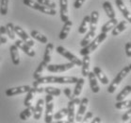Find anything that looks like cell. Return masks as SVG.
<instances>
[{
    "instance_id": "6da1fadb",
    "label": "cell",
    "mask_w": 131,
    "mask_h": 123,
    "mask_svg": "<svg viewBox=\"0 0 131 123\" xmlns=\"http://www.w3.org/2000/svg\"><path fill=\"white\" fill-rule=\"evenodd\" d=\"M78 79L77 77H56V76H46V77H41V78L35 80L33 82V86L37 87L41 84L45 83H60V84H74L78 81Z\"/></svg>"
},
{
    "instance_id": "7a4b0ae2",
    "label": "cell",
    "mask_w": 131,
    "mask_h": 123,
    "mask_svg": "<svg viewBox=\"0 0 131 123\" xmlns=\"http://www.w3.org/2000/svg\"><path fill=\"white\" fill-rule=\"evenodd\" d=\"M107 33L106 32H101L100 34H98L97 36H95L93 38L92 42L88 44L86 46H84V48H81L80 50V55L81 56H85V55H90L91 53H92L93 51H95L98 46L101 45L102 43L104 42L105 40L107 39Z\"/></svg>"
},
{
    "instance_id": "3957f363",
    "label": "cell",
    "mask_w": 131,
    "mask_h": 123,
    "mask_svg": "<svg viewBox=\"0 0 131 123\" xmlns=\"http://www.w3.org/2000/svg\"><path fill=\"white\" fill-rule=\"evenodd\" d=\"M129 72H130L129 67H128V66H125V67L117 74L116 77L113 79V81L110 82V86L107 88V92L110 94H113L114 92L116 91L117 88H118V86L120 85V83L123 81V80L129 74Z\"/></svg>"
},
{
    "instance_id": "277c9868",
    "label": "cell",
    "mask_w": 131,
    "mask_h": 123,
    "mask_svg": "<svg viewBox=\"0 0 131 123\" xmlns=\"http://www.w3.org/2000/svg\"><path fill=\"white\" fill-rule=\"evenodd\" d=\"M54 96L46 94L45 96V122L51 123L53 121V111H54Z\"/></svg>"
},
{
    "instance_id": "5b68a950",
    "label": "cell",
    "mask_w": 131,
    "mask_h": 123,
    "mask_svg": "<svg viewBox=\"0 0 131 123\" xmlns=\"http://www.w3.org/2000/svg\"><path fill=\"white\" fill-rule=\"evenodd\" d=\"M56 50H57V52L59 53V54H60L61 56L66 58L69 62L73 63L75 66H81V64H82V61H81L80 59H78L74 54H73L71 51L67 50L65 48H63V46L60 45V46H58Z\"/></svg>"
},
{
    "instance_id": "8992f818",
    "label": "cell",
    "mask_w": 131,
    "mask_h": 123,
    "mask_svg": "<svg viewBox=\"0 0 131 123\" xmlns=\"http://www.w3.org/2000/svg\"><path fill=\"white\" fill-rule=\"evenodd\" d=\"M80 103V99L78 98H74L73 99H70L68 102V106H67V110H68V114H67V121L69 123H73L75 121V106L79 105Z\"/></svg>"
},
{
    "instance_id": "52a82bcc",
    "label": "cell",
    "mask_w": 131,
    "mask_h": 123,
    "mask_svg": "<svg viewBox=\"0 0 131 123\" xmlns=\"http://www.w3.org/2000/svg\"><path fill=\"white\" fill-rule=\"evenodd\" d=\"M74 64L71 62L67 63H62V64H47L46 69L51 73H60V72H65L68 71L70 69L74 68Z\"/></svg>"
},
{
    "instance_id": "ba28073f",
    "label": "cell",
    "mask_w": 131,
    "mask_h": 123,
    "mask_svg": "<svg viewBox=\"0 0 131 123\" xmlns=\"http://www.w3.org/2000/svg\"><path fill=\"white\" fill-rule=\"evenodd\" d=\"M14 31H15V34H16L17 36L20 37V39H21L23 42H25L28 45H30L31 48L34 46V45H35L34 41H33V40L30 38L29 35L26 32V30H23L21 27H19V26H14Z\"/></svg>"
},
{
    "instance_id": "9c48e42d",
    "label": "cell",
    "mask_w": 131,
    "mask_h": 123,
    "mask_svg": "<svg viewBox=\"0 0 131 123\" xmlns=\"http://www.w3.org/2000/svg\"><path fill=\"white\" fill-rule=\"evenodd\" d=\"M88 105H89V99L88 98H83L82 99H80V103H79L78 113L75 114V121H78V122H81L82 121L84 115H85L87 108H88Z\"/></svg>"
},
{
    "instance_id": "30bf717a",
    "label": "cell",
    "mask_w": 131,
    "mask_h": 123,
    "mask_svg": "<svg viewBox=\"0 0 131 123\" xmlns=\"http://www.w3.org/2000/svg\"><path fill=\"white\" fill-rule=\"evenodd\" d=\"M31 89V87L28 85H22V86H16L12 87V88H9L7 89L5 94L7 97H13L17 96V95H21V94L27 93L28 91Z\"/></svg>"
},
{
    "instance_id": "8fae6325",
    "label": "cell",
    "mask_w": 131,
    "mask_h": 123,
    "mask_svg": "<svg viewBox=\"0 0 131 123\" xmlns=\"http://www.w3.org/2000/svg\"><path fill=\"white\" fill-rule=\"evenodd\" d=\"M15 45H16L19 49H21L22 51H24L25 53H26L27 56H29V57H34L36 55L35 51L31 48V46L28 45L27 44H26L25 42H23L21 39L15 41Z\"/></svg>"
},
{
    "instance_id": "7c38bea8",
    "label": "cell",
    "mask_w": 131,
    "mask_h": 123,
    "mask_svg": "<svg viewBox=\"0 0 131 123\" xmlns=\"http://www.w3.org/2000/svg\"><path fill=\"white\" fill-rule=\"evenodd\" d=\"M115 4H116L117 8L119 9L120 12H122V14L124 15V17L126 19V21L131 23V12L127 9V7L125 6L124 1L123 0H115Z\"/></svg>"
},
{
    "instance_id": "4fadbf2b",
    "label": "cell",
    "mask_w": 131,
    "mask_h": 123,
    "mask_svg": "<svg viewBox=\"0 0 131 123\" xmlns=\"http://www.w3.org/2000/svg\"><path fill=\"white\" fill-rule=\"evenodd\" d=\"M60 20L64 22L69 20V10H68V0H60Z\"/></svg>"
},
{
    "instance_id": "5bb4252c",
    "label": "cell",
    "mask_w": 131,
    "mask_h": 123,
    "mask_svg": "<svg viewBox=\"0 0 131 123\" xmlns=\"http://www.w3.org/2000/svg\"><path fill=\"white\" fill-rule=\"evenodd\" d=\"M43 108H45V99H39L37 100V102H36L35 107H34V114H33L34 119L39 120L41 118Z\"/></svg>"
},
{
    "instance_id": "9a60e30c",
    "label": "cell",
    "mask_w": 131,
    "mask_h": 123,
    "mask_svg": "<svg viewBox=\"0 0 131 123\" xmlns=\"http://www.w3.org/2000/svg\"><path fill=\"white\" fill-rule=\"evenodd\" d=\"M88 78H89V82H90V87L93 93H99L100 91V87H99L98 81H97V78H96L95 74L92 72H89L88 74Z\"/></svg>"
},
{
    "instance_id": "2e32d148",
    "label": "cell",
    "mask_w": 131,
    "mask_h": 123,
    "mask_svg": "<svg viewBox=\"0 0 131 123\" xmlns=\"http://www.w3.org/2000/svg\"><path fill=\"white\" fill-rule=\"evenodd\" d=\"M127 25H128V22L126 21V20H123V21L119 22V23L113 27V30H111L112 36H118V35L121 34L123 31H125V30L127 29Z\"/></svg>"
},
{
    "instance_id": "e0dca14e",
    "label": "cell",
    "mask_w": 131,
    "mask_h": 123,
    "mask_svg": "<svg viewBox=\"0 0 131 123\" xmlns=\"http://www.w3.org/2000/svg\"><path fill=\"white\" fill-rule=\"evenodd\" d=\"M72 26H73V22L70 21V20L64 22V25H63L62 29L60 30V35H59L60 40H65L67 38V36H68L70 31H71Z\"/></svg>"
},
{
    "instance_id": "ac0fdd59",
    "label": "cell",
    "mask_w": 131,
    "mask_h": 123,
    "mask_svg": "<svg viewBox=\"0 0 131 123\" xmlns=\"http://www.w3.org/2000/svg\"><path fill=\"white\" fill-rule=\"evenodd\" d=\"M93 73L95 74L97 80H99L103 84H108V82H110L108 78H107V75L103 72V70L99 66H94L93 67Z\"/></svg>"
},
{
    "instance_id": "d6986e66",
    "label": "cell",
    "mask_w": 131,
    "mask_h": 123,
    "mask_svg": "<svg viewBox=\"0 0 131 123\" xmlns=\"http://www.w3.org/2000/svg\"><path fill=\"white\" fill-rule=\"evenodd\" d=\"M9 51H10V56H12V63L14 65H18L20 63V55H19V48L15 45H12L9 48Z\"/></svg>"
},
{
    "instance_id": "ffe728a7",
    "label": "cell",
    "mask_w": 131,
    "mask_h": 123,
    "mask_svg": "<svg viewBox=\"0 0 131 123\" xmlns=\"http://www.w3.org/2000/svg\"><path fill=\"white\" fill-rule=\"evenodd\" d=\"M91 20H90V30H93L96 31V27H97V24H98L99 20V12L97 11H93L91 13Z\"/></svg>"
},
{
    "instance_id": "44dd1931",
    "label": "cell",
    "mask_w": 131,
    "mask_h": 123,
    "mask_svg": "<svg viewBox=\"0 0 131 123\" xmlns=\"http://www.w3.org/2000/svg\"><path fill=\"white\" fill-rule=\"evenodd\" d=\"M90 63H91V58H90L89 55H85L83 56V60H82V70H81V73H82V76L83 77H88V74L90 72Z\"/></svg>"
},
{
    "instance_id": "7402d4cb",
    "label": "cell",
    "mask_w": 131,
    "mask_h": 123,
    "mask_svg": "<svg viewBox=\"0 0 131 123\" xmlns=\"http://www.w3.org/2000/svg\"><path fill=\"white\" fill-rule=\"evenodd\" d=\"M103 9H104L106 14H107V16L110 19L116 17V13L114 12L113 7H112V5H111L110 1H105L104 3H103Z\"/></svg>"
},
{
    "instance_id": "603a6c76",
    "label": "cell",
    "mask_w": 131,
    "mask_h": 123,
    "mask_svg": "<svg viewBox=\"0 0 131 123\" xmlns=\"http://www.w3.org/2000/svg\"><path fill=\"white\" fill-rule=\"evenodd\" d=\"M37 93H38V92H37V87H34V86H33V88H31V89L27 92V97H26L25 101H24V105L26 107H28V106H30V105L32 104V100Z\"/></svg>"
},
{
    "instance_id": "cb8c5ba5",
    "label": "cell",
    "mask_w": 131,
    "mask_h": 123,
    "mask_svg": "<svg viewBox=\"0 0 131 123\" xmlns=\"http://www.w3.org/2000/svg\"><path fill=\"white\" fill-rule=\"evenodd\" d=\"M118 24V20H117V18L115 17V18H111L110 19V21H107L106 24L102 27L101 29V32H106L107 33L108 31H110V30H113V27L116 26V25Z\"/></svg>"
},
{
    "instance_id": "d4e9b609",
    "label": "cell",
    "mask_w": 131,
    "mask_h": 123,
    "mask_svg": "<svg viewBox=\"0 0 131 123\" xmlns=\"http://www.w3.org/2000/svg\"><path fill=\"white\" fill-rule=\"evenodd\" d=\"M54 49V44L53 43H47V45L45 46V54H43V61L46 63H49L51 61V55H52V51Z\"/></svg>"
},
{
    "instance_id": "484cf974",
    "label": "cell",
    "mask_w": 131,
    "mask_h": 123,
    "mask_svg": "<svg viewBox=\"0 0 131 123\" xmlns=\"http://www.w3.org/2000/svg\"><path fill=\"white\" fill-rule=\"evenodd\" d=\"M90 20H91V17L89 15H86L85 17L82 20V23L78 27V33L79 34H85V33L88 31V29H89V25H90Z\"/></svg>"
},
{
    "instance_id": "4316f807",
    "label": "cell",
    "mask_w": 131,
    "mask_h": 123,
    "mask_svg": "<svg viewBox=\"0 0 131 123\" xmlns=\"http://www.w3.org/2000/svg\"><path fill=\"white\" fill-rule=\"evenodd\" d=\"M33 114H34V106L30 105L20 113L19 117H20V119L22 120H27L31 116H33Z\"/></svg>"
},
{
    "instance_id": "83f0119b",
    "label": "cell",
    "mask_w": 131,
    "mask_h": 123,
    "mask_svg": "<svg viewBox=\"0 0 131 123\" xmlns=\"http://www.w3.org/2000/svg\"><path fill=\"white\" fill-rule=\"evenodd\" d=\"M84 83H85V80L84 78L78 79V81L75 82V87L74 89V93H73V97L75 98V97H78L82 92V89H83Z\"/></svg>"
},
{
    "instance_id": "f1b7e54d",
    "label": "cell",
    "mask_w": 131,
    "mask_h": 123,
    "mask_svg": "<svg viewBox=\"0 0 131 123\" xmlns=\"http://www.w3.org/2000/svg\"><path fill=\"white\" fill-rule=\"evenodd\" d=\"M95 36H96V31H93V30H89V32L86 34V36L81 40L80 45L82 46V48L86 46L88 44H90V43L92 42V40H93V38H94Z\"/></svg>"
},
{
    "instance_id": "f546056e",
    "label": "cell",
    "mask_w": 131,
    "mask_h": 123,
    "mask_svg": "<svg viewBox=\"0 0 131 123\" xmlns=\"http://www.w3.org/2000/svg\"><path fill=\"white\" fill-rule=\"evenodd\" d=\"M30 36L32 37L33 39H35V40H37V41L41 42L42 44H47V42H48L47 37L45 36V35L42 34L41 32H39L38 30H32V31L30 32Z\"/></svg>"
},
{
    "instance_id": "4dcf8cb0",
    "label": "cell",
    "mask_w": 131,
    "mask_h": 123,
    "mask_svg": "<svg viewBox=\"0 0 131 123\" xmlns=\"http://www.w3.org/2000/svg\"><path fill=\"white\" fill-rule=\"evenodd\" d=\"M130 93H131V85H126V86H125L124 87V89L117 95L116 101L124 100V99H125Z\"/></svg>"
},
{
    "instance_id": "1f68e13d",
    "label": "cell",
    "mask_w": 131,
    "mask_h": 123,
    "mask_svg": "<svg viewBox=\"0 0 131 123\" xmlns=\"http://www.w3.org/2000/svg\"><path fill=\"white\" fill-rule=\"evenodd\" d=\"M47 64H48V63H45V61H42V63H41L39 64V65H38V67L36 68L35 71H34V74H33V78L35 79V80L41 78V77H42V72H43V70H45V69L46 68Z\"/></svg>"
},
{
    "instance_id": "d6a6232c",
    "label": "cell",
    "mask_w": 131,
    "mask_h": 123,
    "mask_svg": "<svg viewBox=\"0 0 131 123\" xmlns=\"http://www.w3.org/2000/svg\"><path fill=\"white\" fill-rule=\"evenodd\" d=\"M115 108L118 110H124V109H129L131 108V99L128 100H121V101H117L115 104Z\"/></svg>"
},
{
    "instance_id": "836d02e7",
    "label": "cell",
    "mask_w": 131,
    "mask_h": 123,
    "mask_svg": "<svg viewBox=\"0 0 131 123\" xmlns=\"http://www.w3.org/2000/svg\"><path fill=\"white\" fill-rule=\"evenodd\" d=\"M43 92H45L46 94H49V95H52L54 97H58L61 94V91H60V88L52 87V86H48L43 88Z\"/></svg>"
},
{
    "instance_id": "e575fe53",
    "label": "cell",
    "mask_w": 131,
    "mask_h": 123,
    "mask_svg": "<svg viewBox=\"0 0 131 123\" xmlns=\"http://www.w3.org/2000/svg\"><path fill=\"white\" fill-rule=\"evenodd\" d=\"M7 30V35L9 39L15 40V31H14V25L12 23H8V24L5 26Z\"/></svg>"
},
{
    "instance_id": "d590c367",
    "label": "cell",
    "mask_w": 131,
    "mask_h": 123,
    "mask_svg": "<svg viewBox=\"0 0 131 123\" xmlns=\"http://www.w3.org/2000/svg\"><path fill=\"white\" fill-rule=\"evenodd\" d=\"M9 0H0V13L2 15H7L9 9Z\"/></svg>"
},
{
    "instance_id": "8d00e7d4",
    "label": "cell",
    "mask_w": 131,
    "mask_h": 123,
    "mask_svg": "<svg viewBox=\"0 0 131 123\" xmlns=\"http://www.w3.org/2000/svg\"><path fill=\"white\" fill-rule=\"evenodd\" d=\"M67 114H68V110L67 108H63L60 111H58L55 115H53V118L56 120H60L64 118L65 117H67Z\"/></svg>"
},
{
    "instance_id": "74e56055",
    "label": "cell",
    "mask_w": 131,
    "mask_h": 123,
    "mask_svg": "<svg viewBox=\"0 0 131 123\" xmlns=\"http://www.w3.org/2000/svg\"><path fill=\"white\" fill-rule=\"evenodd\" d=\"M0 42L1 44H7L8 42V35H7L6 27L0 26Z\"/></svg>"
},
{
    "instance_id": "f35d334b",
    "label": "cell",
    "mask_w": 131,
    "mask_h": 123,
    "mask_svg": "<svg viewBox=\"0 0 131 123\" xmlns=\"http://www.w3.org/2000/svg\"><path fill=\"white\" fill-rule=\"evenodd\" d=\"M23 3H24L25 6L29 7L33 10H37L39 9L40 3H38L37 1H34V0H23Z\"/></svg>"
},
{
    "instance_id": "ab89813d",
    "label": "cell",
    "mask_w": 131,
    "mask_h": 123,
    "mask_svg": "<svg viewBox=\"0 0 131 123\" xmlns=\"http://www.w3.org/2000/svg\"><path fill=\"white\" fill-rule=\"evenodd\" d=\"M37 2L42 4V5L49 7V8H52V9H56V7H57L56 3L52 0H37Z\"/></svg>"
},
{
    "instance_id": "60d3db41",
    "label": "cell",
    "mask_w": 131,
    "mask_h": 123,
    "mask_svg": "<svg viewBox=\"0 0 131 123\" xmlns=\"http://www.w3.org/2000/svg\"><path fill=\"white\" fill-rule=\"evenodd\" d=\"M92 117H93V113L92 112H86L83 117L82 122H88V121H90V119H92Z\"/></svg>"
},
{
    "instance_id": "b9f144b4",
    "label": "cell",
    "mask_w": 131,
    "mask_h": 123,
    "mask_svg": "<svg viewBox=\"0 0 131 123\" xmlns=\"http://www.w3.org/2000/svg\"><path fill=\"white\" fill-rule=\"evenodd\" d=\"M125 54L128 58H131V42H127L125 45Z\"/></svg>"
},
{
    "instance_id": "7bdbcfd3",
    "label": "cell",
    "mask_w": 131,
    "mask_h": 123,
    "mask_svg": "<svg viewBox=\"0 0 131 123\" xmlns=\"http://www.w3.org/2000/svg\"><path fill=\"white\" fill-rule=\"evenodd\" d=\"M131 118V108L128 109L127 112H125V114L123 115L122 117V120L124 121V122H125V121H127V120H129Z\"/></svg>"
},
{
    "instance_id": "ee69618b",
    "label": "cell",
    "mask_w": 131,
    "mask_h": 123,
    "mask_svg": "<svg viewBox=\"0 0 131 123\" xmlns=\"http://www.w3.org/2000/svg\"><path fill=\"white\" fill-rule=\"evenodd\" d=\"M63 93L65 94V96L67 97L69 99H74V97H73V93H72L71 89H70V88H68V87H66V88H64V89H63Z\"/></svg>"
},
{
    "instance_id": "f6af8a7d",
    "label": "cell",
    "mask_w": 131,
    "mask_h": 123,
    "mask_svg": "<svg viewBox=\"0 0 131 123\" xmlns=\"http://www.w3.org/2000/svg\"><path fill=\"white\" fill-rule=\"evenodd\" d=\"M85 1H86V0H75L74 3V9H80L81 7L83 6V4Z\"/></svg>"
},
{
    "instance_id": "bcb514c9",
    "label": "cell",
    "mask_w": 131,
    "mask_h": 123,
    "mask_svg": "<svg viewBox=\"0 0 131 123\" xmlns=\"http://www.w3.org/2000/svg\"><path fill=\"white\" fill-rule=\"evenodd\" d=\"M99 122H101V118L100 117H94L93 119L92 120V123H99Z\"/></svg>"
},
{
    "instance_id": "7dc6e473",
    "label": "cell",
    "mask_w": 131,
    "mask_h": 123,
    "mask_svg": "<svg viewBox=\"0 0 131 123\" xmlns=\"http://www.w3.org/2000/svg\"><path fill=\"white\" fill-rule=\"evenodd\" d=\"M128 67H129V69H130V71H131V63L129 64V65H128Z\"/></svg>"
},
{
    "instance_id": "c3c4849f",
    "label": "cell",
    "mask_w": 131,
    "mask_h": 123,
    "mask_svg": "<svg viewBox=\"0 0 131 123\" xmlns=\"http://www.w3.org/2000/svg\"><path fill=\"white\" fill-rule=\"evenodd\" d=\"M0 61H1V57H0Z\"/></svg>"
},
{
    "instance_id": "681fc988",
    "label": "cell",
    "mask_w": 131,
    "mask_h": 123,
    "mask_svg": "<svg viewBox=\"0 0 131 123\" xmlns=\"http://www.w3.org/2000/svg\"><path fill=\"white\" fill-rule=\"evenodd\" d=\"M130 122H131V118H130Z\"/></svg>"
},
{
    "instance_id": "f907efd6",
    "label": "cell",
    "mask_w": 131,
    "mask_h": 123,
    "mask_svg": "<svg viewBox=\"0 0 131 123\" xmlns=\"http://www.w3.org/2000/svg\"><path fill=\"white\" fill-rule=\"evenodd\" d=\"M0 45H1V42H0Z\"/></svg>"
},
{
    "instance_id": "816d5d0a",
    "label": "cell",
    "mask_w": 131,
    "mask_h": 123,
    "mask_svg": "<svg viewBox=\"0 0 131 123\" xmlns=\"http://www.w3.org/2000/svg\"><path fill=\"white\" fill-rule=\"evenodd\" d=\"M130 2H131V0H130Z\"/></svg>"
}]
</instances>
